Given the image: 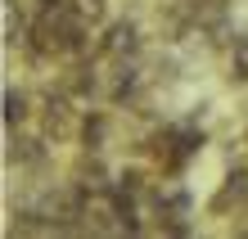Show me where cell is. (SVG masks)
I'll return each mask as SVG.
<instances>
[{"label":"cell","mask_w":248,"mask_h":239,"mask_svg":"<svg viewBox=\"0 0 248 239\" xmlns=\"http://www.w3.org/2000/svg\"><path fill=\"white\" fill-rule=\"evenodd\" d=\"M136 50H140V27L131 23V18L113 23L108 32H104V41H99V54H104V59H131Z\"/></svg>","instance_id":"1"},{"label":"cell","mask_w":248,"mask_h":239,"mask_svg":"<svg viewBox=\"0 0 248 239\" xmlns=\"http://www.w3.org/2000/svg\"><path fill=\"white\" fill-rule=\"evenodd\" d=\"M244 199H248V176H244V172L226 176L221 194H217V207H230V203H244Z\"/></svg>","instance_id":"3"},{"label":"cell","mask_w":248,"mask_h":239,"mask_svg":"<svg viewBox=\"0 0 248 239\" xmlns=\"http://www.w3.org/2000/svg\"><path fill=\"white\" fill-rule=\"evenodd\" d=\"M68 9L77 14L81 23H95L99 14H104V0H68Z\"/></svg>","instance_id":"7"},{"label":"cell","mask_w":248,"mask_h":239,"mask_svg":"<svg viewBox=\"0 0 248 239\" xmlns=\"http://www.w3.org/2000/svg\"><path fill=\"white\" fill-rule=\"evenodd\" d=\"M23 117H27V95L9 91V95H5V122L14 127V122H23Z\"/></svg>","instance_id":"6"},{"label":"cell","mask_w":248,"mask_h":239,"mask_svg":"<svg viewBox=\"0 0 248 239\" xmlns=\"http://www.w3.org/2000/svg\"><path fill=\"white\" fill-rule=\"evenodd\" d=\"M104 136H108V122H104L99 113L81 122V140H86V149H104Z\"/></svg>","instance_id":"4"},{"label":"cell","mask_w":248,"mask_h":239,"mask_svg":"<svg viewBox=\"0 0 248 239\" xmlns=\"http://www.w3.org/2000/svg\"><path fill=\"white\" fill-rule=\"evenodd\" d=\"M72 131H81V122L68 113V104H63V99L50 104V109H46V136H50V140H68Z\"/></svg>","instance_id":"2"},{"label":"cell","mask_w":248,"mask_h":239,"mask_svg":"<svg viewBox=\"0 0 248 239\" xmlns=\"http://www.w3.org/2000/svg\"><path fill=\"white\" fill-rule=\"evenodd\" d=\"M9 162H41V144H36V140H14Z\"/></svg>","instance_id":"5"}]
</instances>
